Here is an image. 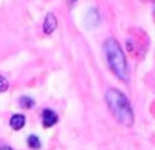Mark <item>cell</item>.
Returning <instances> with one entry per match:
<instances>
[{
	"label": "cell",
	"mask_w": 155,
	"mask_h": 150,
	"mask_svg": "<svg viewBox=\"0 0 155 150\" xmlns=\"http://www.w3.org/2000/svg\"><path fill=\"white\" fill-rule=\"evenodd\" d=\"M107 107L110 114L114 116V119L124 127H132L134 126V111L129 99L124 96L120 91L117 89H109L104 96Z\"/></svg>",
	"instance_id": "6da1fadb"
},
{
	"label": "cell",
	"mask_w": 155,
	"mask_h": 150,
	"mask_svg": "<svg viewBox=\"0 0 155 150\" xmlns=\"http://www.w3.org/2000/svg\"><path fill=\"white\" fill-rule=\"evenodd\" d=\"M104 53L107 58L109 68L112 69V73L120 79V81L127 83L129 81V66L125 61V54L120 45L114 38H107L104 43Z\"/></svg>",
	"instance_id": "7a4b0ae2"
},
{
	"label": "cell",
	"mask_w": 155,
	"mask_h": 150,
	"mask_svg": "<svg viewBox=\"0 0 155 150\" xmlns=\"http://www.w3.org/2000/svg\"><path fill=\"white\" fill-rule=\"evenodd\" d=\"M41 120H43V127L50 129V127H53L58 122V114L54 111H51V109H45L41 114Z\"/></svg>",
	"instance_id": "277c9868"
},
{
	"label": "cell",
	"mask_w": 155,
	"mask_h": 150,
	"mask_svg": "<svg viewBox=\"0 0 155 150\" xmlns=\"http://www.w3.org/2000/svg\"><path fill=\"white\" fill-rule=\"evenodd\" d=\"M0 150H15V148H12V147H7V145H3V147H0Z\"/></svg>",
	"instance_id": "9c48e42d"
},
{
	"label": "cell",
	"mask_w": 155,
	"mask_h": 150,
	"mask_svg": "<svg viewBox=\"0 0 155 150\" xmlns=\"http://www.w3.org/2000/svg\"><path fill=\"white\" fill-rule=\"evenodd\" d=\"M74 2H76V0H68V3H69V5H74Z\"/></svg>",
	"instance_id": "30bf717a"
},
{
	"label": "cell",
	"mask_w": 155,
	"mask_h": 150,
	"mask_svg": "<svg viewBox=\"0 0 155 150\" xmlns=\"http://www.w3.org/2000/svg\"><path fill=\"white\" fill-rule=\"evenodd\" d=\"M18 102H20L21 107H27V109H31L33 104H35V101H33L31 97H28V96H21L20 99H18Z\"/></svg>",
	"instance_id": "52a82bcc"
},
{
	"label": "cell",
	"mask_w": 155,
	"mask_h": 150,
	"mask_svg": "<svg viewBox=\"0 0 155 150\" xmlns=\"http://www.w3.org/2000/svg\"><path fill=\"white\" fill-rule=\"evenodd\" d=\"M7 89H8V81L3 76H0V93H5Z\"/></svg>",
	"instance_id": "ba28073f"
},
{
	"label": "cell",
	"mask_w": 155,
	"mask_h": 150,
	"mask_svg": "<svg viewBox=\"0 0 155 150\" xmlns=\"http://www.w3.org/2000/svg\"><path fill=\"white\" fill-rule=\"evenodd\" d=\"M153 18H155V5H153Z\"/></svg>",
	"instance_id": "8fae6325"
},
{
	"label": "cell",
	"mask_w": 155,
	"mask_h": 150,
	"mask_svg": "<svg viewBox=\"0 0 155 150\" xmlns=\"http://www.w3.org/2000/svg\"><path fill=\"white\" fill-rule=\"evenodd\" d=\"M58 27V20H56V15L54 13H46L45 17V21H43V31L45 35H51Z\"/></svg>",
	"instance_id": "3957f363"
},
{
	"label": "cell",
	"mask_w": 155,
	"mask_h": 150,
	"mask_svg": "<svg viewBox=\"0 0 155 150\" xmlns=\"http://www.w3.org/2000/svg\"><path fill=\"white\" fill-rule=\"evenodd\" d=\"M27 142H28V147L33 148V150H38L40 147H41V142H40V139L36 137V135H30Z\"/></svg>",
	"instance_id": "8992f818"
},
{
	"label": "cell",
	"mask_w": 155,
	"mask_h": 150,
	"mask_svg": "<svg viewBox=\"0 0 155 150\" xmlns=\"http://www.w3.org/2000/svg\"><path fill=\"white\" fill-rule=\"evenodd\" d=\"M25 122H27L25 116H21V114H13L12 119H10V127H12L13 130H20L21 127L25 126Z\"/></svg>",
	"instance_id": "5b68a950"
}]
</instances>
